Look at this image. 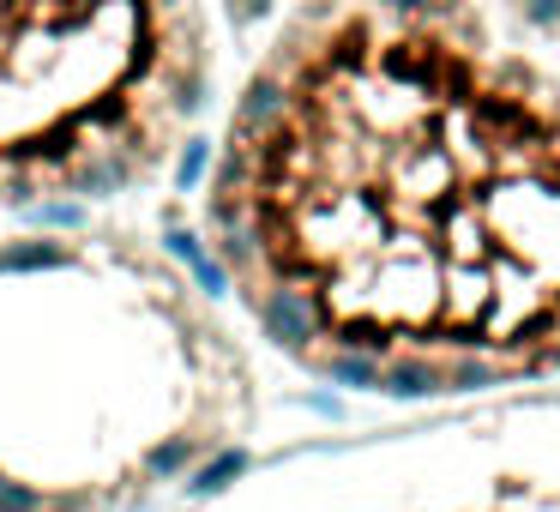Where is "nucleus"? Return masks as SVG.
Returning <instances> with one entry per match:
<instances>
[{"instance_id": "7ed1b4c3", "label": "nucleus", "mask_w": 560, "mask_h": 512, "mask_svg": "<svg viewBox=\"0 0 560 512\" xmlns=\"http://www.w3.org/2000/svg\"><path fill=\"white\" fill-rule=\"evenodd\" d=\"M206 97V0H0V218L145 187Z\"/></svg>"}, {"instance_id": "f03ea898", "label": "nucleus", "mask_w": 560, "mask_h": 512, "mask_svg": "<svg viewBox=\"0 0 560 512\" xmlns=\"http://www.w3.org/2000/svg\"><path fill=\"white\" fill-rule=\"evenodd\" d=\"M0 350L25 386L0 404V512H67V434L85 512H109L247 410V362L218 319L170 266L115 242H0Z\"/></svg>"}, {"instance_id": "f257e3e1", "label": "nucleus", "mask_w": 560, "mask_h": 512, "mask_svg": "<svg viewBox=\"0 0 560 512\" xmlns=\"http://www.w3.org/2000/svg\"><path fill=\"white\" fill-rule=\"evenodd\" d=\"M283 356L392 398L560 374V67L482 0H302L206 182Z\"/></svg>"}, {"instance_id": "20e7f679", "label": "nucleus", "mask_w": 560, "mask_h": 512, "mask_svg": "<svg viewBox=\"0 0 560 512\" xmlns=\"http://www.w3.org/2000/svg\"><path fill=\"white\" fill-rule=\"evenodd\" d=\"M500 19H506L518 37L560 43V0H500Z\"/></svg>"}]
</instances>
